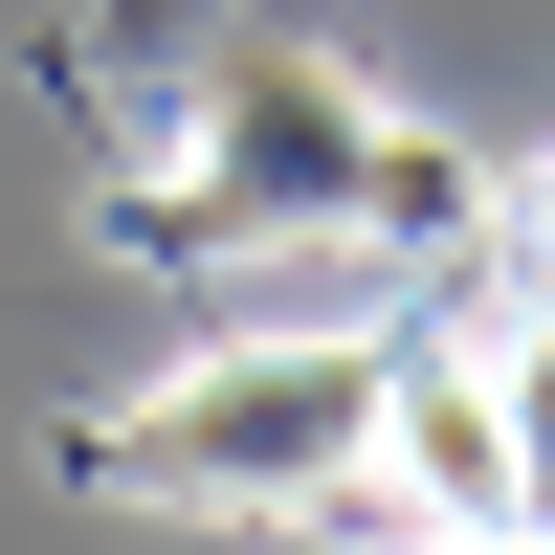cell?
Instances as JSON below:
<instances>
[{
	"label": "cell",
	"mask_w": 555,
	"mask_h": 555,
	"mask_svg": "<svg viewBox=\"0 0 555 555\" xmlns=\"http://www.w3.org/2000/svg\"><path fill=\"white\" fill-rule=\"evenodd\" d=\"M400 555H555V533H400Z\"/></svg>",
	"instance_id": "277c9868"
},
{
	"label": "cell",
	"mask_w": 555,
	"mask_h": 555,
	"mask_svg": "<svg viewBox=\"0 0 555 555\" xmlns=\"http://www.w3.org/2000/svg\"><path fill=\"white\" fill-rule=\"evenodd\" d=\"M378 356L400 334H201L156 400H112V423H67V467L112 489V512H334L356 467H378Z\"/></svg>",
	"instance_id": "6da1fadb"
},
{
	"label": "cell",
	"mask_w": 555,
	"mask_h": 555,
	"mask_svg": "<svg viewBox=\"0 0 555 555\" xmlns=\"http://www.w3.org/2000/svg\"><path fill=\"white\" fill-rule=\"evenodd\" d=\"M489 400H512V489H533V533H555V311L489 334Z\"/></svg>",
	"instance_id": "3957f363"
},
{
	"label": "cell",
	"mask_w": 555,
	"mask_h": 555,
	"mask_svg": "<svg viewBox=\"0 0 555 555\" xmlns=\"http://www.w3.org/2000/svg\"><path fill=\"white\" fill-rule=\"evenodd\" d=\"M533 267H555V178H533Z\"/></svg>",
	"instance_id": "5b68a950"
},
{
	"label": "cell",
	"mask_w": 555,
	"mask_h": 555,
	"mask_svg": "<svg viewBox=\"0 0 555 555\" xmlns=\"http://www.w3.org/2000/svg\"><path fill=\"white\" fill-rule=\"evenodd\" d=\"M201 222H444V156L378 112L356 67H222L201 112Z\"/></svg>",
	"instance_id": "7a4b0ae2"
}]
</instances>
